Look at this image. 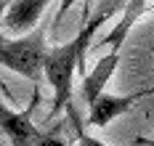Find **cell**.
Listing matches in <instances>:
<instances>
[{
	"instance_id": "1",
	"label": "cell",
	"mask_w": 154,
	"mask_h": 146,
	"mask_svg": "<svg viewBox=\"0 0 154 146\" xmlns=\"http://www.w3.org/2000/svg\"><path fill=\"white\" fill-rule=\"evenodd\" d=\"M112 16V5L98 11V16L85 19V27L64 45H53L48 50V61H45V77L53 88V106L48 112V120L59 117L61 112H66L72 106V80H75V69L85 77V56L88 50H93V37L98 32V27Z\"/></svg>"
},
{
	"instance_id": "2",
	"label": "cell",
	"mask_w": 154,
	"mask_h": 146,
	"mask_svg": "<svg viewBox=\"0 0 154 146\" xmlns=\"http://www.w3.org/2000/svg\"><path fill=\"white\" fill-rule=\"evenodd\" d=\"M48 50L51 48L45 43V27L29 29L19 37H5L0 43V64L27 77L29 82H40L45 77Z\"/></svg>"
},
{
	"instance_id": "3",
	"label": "cell",
	"mask_w": 154,
	"mask_h": 146,
	"mask_svg": "<svg viewBox=\"0 0 154 146\" xmlns=\"http://www.w3.org/2000/svg\"><path fill=\"white\" fill-rule=\"evenodd\" d=\"M32 104L24 112H11L5 104L0 106V122H3V133L11 138V146H66L59 138L56 130H40L32 125V112L40 104V82H32Z\"/></svg>"
},
{
	"instance_id": "4",
	"label": "cell",
	"mask_w": 154,
	"mask_h": 146,
	"mask_svg": "<svg viewBox=\"0 0 154 146\" xmlns=\"http://www.w3.org/2000/svg\"><path fill=\"white\" fill-rule=\"evenodd\" d=\"M152 93H154V88H143V90H138V93H128V96L101 93V96L91 104V114H88L85 125H91V128H106V125L117 117V114L128 112L133 104H138L141 98L152 96Z\"/></svg>"
},
{
	"instance_id": "5",
	"label": "cell",
	"mask_w": 154,
	"mask_h": 146,
	"mask_svg": "<svg viewBox=\"0 0 154 146\" xmlns=\"http://www.w3.org/2000/svg\"><path fill=\"white\" fill-rule=\"evenodd\" d=\"M51 0H14L3 14V29L14 35H24L43 19Z\"/></svg>"
},
{
	"instance_id": "6",
	"label": "cell",
	"mask_w": 154,
	"mask_h": 146,
	"mask_svg": "<svg viewBox=\"0 0 154 146\" xmlns=\"http://www.w3.org/2000/svg\"><path fill=\"white\" fill-rule=\"evenodd\" d=\"M66 114H69V120H72V130H75V135H77V146H106V144L96 141V138H91V135L85 133V128H82V122H80V117H77L75 106H69Z\"/></svg>"
},
{
	"instance_id": "7",
	"label": "cell",
	"mask_w": 154,
	"mask_h": 146,
	"mask_svg": "<svg viewBox=\"0 0 154 146\" xmlns=\"http://www.w3.org/2000/svg\"><path fill=\"white\" fill-rule=\"evenodd\" d=\"M75 3H77V0H61V3H59V11H56V16H53V21H51V29H53V32L61 27L64 16L69 14V8H72ZM82 5H85V8H82V11H85V19H91V5H93V0H82Z\"/></svg>"
}]
</instances>
